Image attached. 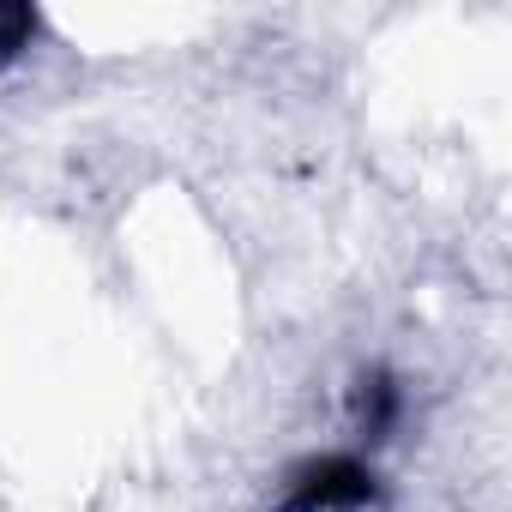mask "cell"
<instances>
[{"label":"cell","instance_id":"6da1fadb","mask_svg":"<svg viewBox=\"0 0 512 512\" xmlns=\"http://www.w3.org/2000/svg\"><path fill=\"white\" fill-rule=\"evenodd\" d=\"M374 500H380L374 464L356 452H326V458H308L290 470L278 512H362Z\"/></svg>","mask_w":512,"mask_h":512},{"label":"cell","instance_id":"7a4b0ae2","mask_svg":"<svg viewBox=\"0 0 512 512\" xmlns=\"http://www.w3.org/2000/svg\"><path fill=\"white\" fill-rule=\"evenodd\" d=\"M398 410H404V392H398V380L386 368H374V374L356 380V428L368 440H386V428L398 422Z\"/></svg>","mask_w":512,"mask_h":512},{"label":"cell","instance_id":"3957f363","mask_svg":"<svg viewBox=\"0 0 512 512\" xmlns=\"http://www.w3.org/2000/svg\"><path fill=\"white\" fill-rule=\"evenodd\" d=\"M31 13H19V7H0V61H13L19 49H25V37H31Z\"/></svg>","mask_w":512,"mask_h":512}]
</instances>
